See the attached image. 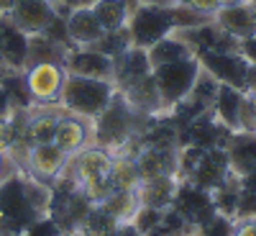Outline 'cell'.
<instances>
[{"mask_svg":"<svg viewBox=\"0 0 256 236\" xmlns=\"http://www.w3.org/2000/svg\"><path fill=\"white\" fill-rule=\"evenodd\" d=\"M67 164H70V154L62 152L54 141H46V144L28 146V154H26L20 172H26L28 177L44 182V185H54L56 177L67 169Z\"/></svg>","mask_w":256,"mask_h":236,"instance_id":"8","label":"cell"},{"mask_svg":"<svg viewBox=\"0 0 256 236\" xmlns=\"http://www.w3.org/2000/svg\"><path fill=\"white\" fill-rule=\"evenodd\" d=\"M162 213L164 210H156V208H146V205H141L138 208V213H136V218L131 221L141 233H148L152 228H156L159 223H162Z\"/></svg>","mask_w":256,"mask_h":236,"instance_id":"33","label":"cell"},{"mask_svg":"<svg viewBox=\"0 0 256 236\" xmlns=\"http://www.w3.org/2000/svg\"><path fill=\"white\" fill-rule=\"evenodd\" d=\"M148 62H152V67H159V64H169V62H180V59H187V57H195V52H192V47L187 44V41L172 31L169 36L159 39L154 47H148Z\"/></svg>","mask_w":256,"mask_h":236,"instance_id":"26","label":"cell"},{"mask_svg":"<svg viewBox=\"0 0 256 236\" xmlns=\"http://www.w3.org/2000/svg\"><path fill=\"white\" fill-rule=\"evenodd\" d=\"M90 11L95 13L98 24L102 26V31H120L128 26L134 6L128 0H95L90 6Z\"/></svg>","mask_w":256,"mask_h":236,"instance_id":"25","label":"cell"},{"mask_svg":"<svg viewBox=\"0 0 256 236\" xmlns=\"http://www.w3.org/2000/svg\"><path fill=\"white\" fill-rule=\"evenodd\" d=\"M3 88L8 93V100H10V108H31V95H28V88H26V77L24 72H6L0 77Z\"/></svg>","mask_w":256,"mask_h":236,"instance_id":"30","label":"cell"},{"mask_svg":"<svg viewBox=\"0 0 256 236\" xmlns=\"http://www.w3.org/2000/svg\"><path fill=\"white\" fill-rule=\"evenodd\" d=\"M198 59H200V67L210 77H216L220 85H230L236 90L248 93L251 64L238 49L236 52H205Z\"/></svg>","mask_w":256,"mask_h":236,"instance_id":"7","label":"cell"},{"mask_svg":"<svg viewBox=\"0 0 256 236\" xmlns=\"http://www.w3.org/2000/svg\"><path fill=\"white\" fill-rule=\"evenodd\" d=\"M6 11V6H3V0H0V13H3Z\"/></svg>","mask_w":256,"mask_h":236,"instance_id":"51","label":"cell"},{"mask_svg":"<svg viewBox=\"0 0 256 236\" xmlns=\"http://www.w3.org/2000/svg\"><path fill=\"white\" fill-rule=\"evenodd\" d=\"M0 236H10V233H0Z\"/></svg>","mask_w":256,"mask_h":236,"instance_id":"54","label":"cell"},{"mask_svg":"<svg viewBox=\"0 0 256 236\" xmlns=\"http://www.w3.org/2000/svg\"><path fill=\"white\" fill-rule=\"evenodd\" d=\"M233 236H256V216L238 218L236 226H233Z\"/></svg>","mask_w":256,"mask_h":236,"instance_id":"38","label":"cell"},{"mask_svg":"<svg viewBox=\"0 0 256 236\" xmlns=\"http://www.w3.org/2000/svg\"><path fill=\"white\" fill-rule=\"evenodd\" d=\"M241 187H246V190H254V192H256V169H251V172H246V175L241 177Z\"/></svg>","mask_w":256,"mask_h":236,"instance_id":"43","label":"cell"},{"mask_svg":"<svg viewBox=\"0 0 256 236\" xmlns=\"http://www.w3.org/2000/svg\"><path fill=\"white\" fill-rule=\"evenodd\" d=\"M248 6H251V11H254V18H256V0H248Z\"/></svg>","mask_w":256,"mask_h":236,"instance_id":"48","label":"cell"},{"mask_svg":"<svg viewBox=\"0 0 256 236\" xmlns=\"http://www.w3.org/2000/svg\"><path fill=\"white\" fill-rule=\"evenodd\" d=\"M172 208L180 213V216L190 223V226H200L202 221H208L212 213H216V208H212V195L208 190L192 185V182H180L177 187V195H174V203Z\"/></svg>","mask_w":256,"mask_h":236,"instance_id":"12","label":"cell"},{"mask_svg":"<svg viewBox=\"0 0 256 236\" xmlns=\"http://www.w3.org/2000/svg\"><path fill=\"white\" fill-rule=\"evenodd\" d=\"M0 41H3V64L10 72H24L28 62V34L18 29L10 16L0 13Z\"/></svg>","mask_w":256,"mask_h":236,"instance_id":"15","label":"cell"},{"mask_svg":"<svg viewBox=\"0 0 256 236\" xmlns=\"http://www.w3.org/2000/svg\"><path fill=\"white\" fill-rule=\"evenodd\" d=\"M230 175H233V169H230V162H228V152L223 146H212V149H205L202 152L200 162L190 172L187 182L212 192L216 187H220Z\"/></svg>","mask_w":256,"mask_h":236,"instance_id":"9","label":"cell"},{"mask_svg":"<svg viewBox=\"0 0 256 236\" xmlns=\"http://www.w3.org/2000/svg\"><path fill=\"white\" fill-rule=\"evenodd\" d=\"M244 98H246L244 90H236V88H230V85H220L218 95H216V103H212V108H210V116H216L218 123H223L226 128H230V131L236 134Z\"/></svg>","mask_w":256,"mask_h":236,"instance_id":"22","label":"cell"},{"mask_svg":"<svg viewBox=\"0 0 256 236\" xmlns=\"http://www.w3.org/2000/svg\"><path fill=\"white\" fill-rule=\"evenodd\" d=\"M116 95V82L113 80H92V77H80V75H67L62 90V111H70L82 118H98L105 105Z\"/></svg>","mask_w":256,"mask_h":236,"instance_id":"4","label":"cell"},{"mask_svg":"<svg viewBox=\"0 0 256 236\" xmlns=\"http://www.w3.org/2000/svg\"><path fill=\"white\" fill-rule=\"evenodd\" d=\"M110 164H113V154L102 146H88L77 152L74 157H70V175L77 182V190L88 198L92 205L102 203V198L110 192Z\"/></svg>","mask_w":256,"mask_h":236,"instance_id":"3","label":"cell"},{"mask_svg":"<svg viewBox=\"0 0 256 236\" xmlns=\"http://www.w3.org/2000/svg\"><path fill=\"white\" fill-rule=\"evenodd\" d=\"M6 72H8V70H6V67H0V77H3V75H6Z\"/></svg>","mask_w":256,"mask_h":236,"instance_id":"50","label":"cell"},{"mask_svg":"<svg viewBox=\"0 0 256 236\" xmlns=\"http://www.w3.org/2000/svg\"><path fill=\"white\" fill-rule=\"evenodd\" d=\"M233 226L236 221L223 216V213H212L208 221L198 226V236H233Z\"/></svg>","mask_w":256,"mask_h":236,"instance_id":"32","label":"cell"},{"mask_svg":"<svg viewBox=\"0 0 256 236\" xmlns=\"http://www.w3.org/2000/svg\"><path fill=\"white\" fill-rule=\"evenodd\" d=\"M16 169H18V164H16V162H13L8 154H3V152H0V182H3L8 175H13Z\"/></svg>","mask_w":256,"mask_h":236,"instance_id":"40","label":"cell"},{"mask_svg":"<svg viewBox=\"0 0 256 236\" xmlns=\"http://www.w3.org/2000/svg\"><path fill=\"white\" fill-rule=\"evenodd\" d=\"M236 3H248V0H218V6H236Z\"/></svg>","mask_w":256,"mask_h":236,"instance_id":"44","label":"cell"},{"mask_svg":"<svg viewBox=\"0 0 256 236\" xmlns=\"http://www.w3.org/2000/svg\"><path fill=\"white\" fill-rule=\"evenodd\" d=\"M0 67H6L3 64V41H0Z\"/></svg>","mask_w":256,"mask_h":236,"instance_id":"47","label":"cell"},{"mask_svg":"<svg viewBox=\"0 0 256 236\" xmlns=\"http://www.w3.org/2000/svg\"><path fill=\"white\" fill-rule=\"evenodd\" d=\"M26 88L34 105H59L67 70L59 62H36L24 70Z\"/></svg>","mask_w":256,"mask_h":236,"instance_id":"6","label":"cell"},{"mask_svg":"<svg viewBox=\"0 0 256 236\" xmlns=\"http://www.w3.org/2000/svg\"><path fill=\"white\" fill-rule=\"evenodd\" d=\"M52 185L16 169L0 182V233L24 236L38 218L49 216Z\"/></svg>","mask_w":256,"mask_h":236,"instance_id":"1","label":"cell"},{"mask_svg":"<svg viewBox=\"0 0 256 236\" xmlns=\"http://www.w3.org/2000/svg\"><path fill=\"white\" fill-rule=\"evenodd\" d=\"M136 167L141 180L148 177H162V175H174L180 172V152L177 146H152L144 144L136 154Z\"/></svg>","mask_w":256,"mask_h":236,"instance_id":"14","label":"cell"},{"mask_svg":"<svg viewBox=\"0 0 256 236\" xmlns=\"http://www.w3.org/2000/svg\"><path fill=\"white\" fill-rule=\"evenodd\" d=\"M64 18H67L70 47H95L100 41V36L105 34L90 8H74Z\"/></svg>","mask_w":256,"mask_h":236,"instance_id":"21","label":"cell"},{"mask_svg":"<svg viewBox=\"0 0 256 236\" xmlns=\"http://www.w3.org/2000/svg\"><path fill=\"white\" fill-rule=\"evenodd\" d=\"M116 223H131L136 218V213L141 208L138 192L136 190H110L102 198V203H98Z\"/></svg>","mask_w":256,"mask_h":236,"instance_id":"24","label":"cell"},{"mask_svg":"<svg viewBox=\"0 0 256 236\" xmlns=\"http://www.w3.org/2000/svg\"><path fill=\"white\" fill-rule=\"evenodd\" d=\"M62 116V105H31L28 108V121H26V144H46L54 141L56 121Z\"/></svg>","mask_w":256,"mask_h":236,"instance_id":"18","label":"cell"},{"mask_svg":"<svg viewBox=\"0 0 256 236\" xmlns=\"http://www.w3.org/2000/svg\"><path fill=\"white\" fill-rule=\"evenodd\" d=\"M108 182H110V190H136L138 182H141L136 157H131V154H113Z\"/></svg>","mask_w":256,"mask_h":236,"instance_id":"28","label":"cell"},{"mask_svg":"<svg viewBox=\"0 0 256 236\" xmlns=\"http://www.w3.org/2000/svg\"><path fill=\"white\" fill-rule=\"evenodd\" d=\"M6 13L10 16L13 24L18 29H24L28 36L31 34H44L49 29V24L56 18L52 0H13L6 8Z\"/></svg>","mask_w":256,"mask_h":236,"instance_id":"11","label":"cell"},{"mask_svg":"<svg viewBox=\"0 0 256 236\" xmlns=\"http://www.w3.org/2000/svg\"><path fill=\"white\" fill-rule=\"evenodd\" d=\"M64 236H80V233H77V231H72V233H64Z\"/></svg>","mask_w":256,"mask_h":236,"instance_id":"52","label":"cell"},{"mask_svg":"<svg viewBox=\"0 0 256 236\" xmlns=\"http://www.w3.org/2000/svg\"><path fill=\"white\" fill-rule=\"evenodd\" d=\"M184 236H198V233H184Z\"/></svg>","mask_w":256,"mask_h":236,"instance_id":"53","label":"cell"},{"mask_svg":"<svg viewBox=\"0 0 256 236\" xmlns=\"http://www.w3.org/2000/svg\"><path fill=\"white\" fill-rule=\"evenodd\" d=\"M54 3V11L59 13V16H67L70 11H74V8H90L95 0H52Z\"/></svg>","mask_w":256,"mask_h":236,"instance_id":"37","label":"cell"},{"mask_svg":"<svg viewBox=\"0 0 256 236\" xmlns=\"http://www.w3.org/2000/svg\"><path fill=\"white\" fill-rule=\"evenodd\" d=\"M24 236H64V231L52 216H44V218H38Z\"/></svg>","mask_w":256,"mask_h":236,"instance_id":"35","label":"cell"},{"mask_svg":"<svg viewBox=\"0 0 256 236\" xmlns=\"http://www.w3.org/2000/svg\"><path fill=\"white\" fill-rule=\"evenodd\" d=\"M238 52L248 59V64H254V67H256V36L241 39V41H238Z\"/></svg>","mask_w":256,"mask_h":236,"instance_id":"39","label":"cell"},{"mask_svg":"<svg viewBox=\"0 0 256 236\" xmlns=\"http://www.w3.org/2000/svg\"><path fill=\"white\" fill-rule=\"evenodd\" d=\"M116 228H118V223L108 216V213L100 205H92L88 210V216L82 218L77 233L80 236H116Z\"/></svg>","mask_w":256,"mask_h":236,"instance_id":"29","label":"cell"},{"mask_svg":"<svg viewBox=\"0 0 256 236\" xmlns=\"http://www.w3.org/2000/svg\"><path fill=\"white\" fill-rule=\"evenodd\" d=\"M251 216H256V192L241 187L238 205H236V221L238 218H251Z\"/></svg>","mask_w":256,"mask_h":236,"instance_id":"36","label":"cell"},{"mask_svg":"<svg viewBox=\"0 0 256 236\" xmlns=\"http://www.w3.org/2000/svg\"><path fill=\"white\" fill-rule=\"evenodd\" d=\"M70 47L62 44V41L46 36V34H31L28 36V64H36V62H59L64 64V57H67Z\"/></svg>","mask_w":256,"mask_h":236,"instance_id":"27","label":"cell"},{"mask_svg":"<svg viewBox=\"0 0 256 236\" xmlns=\"http://www.w3.org/2000/svg\"><path fill=\"white\" fill-rule=\"evenodd\" d=\"M226 152H228L230 169L238 177H244L246 172L256 169V134H241V131L230 134V139L226 144Z\"/></svg>","mask_w":256,"mask_h":236,"instance_id":"23","label":"cell"},{"mask_svg":"<svg viewBox=\"0 0 256 236\" xmlns=\"http://www.w3.org/2000/svg\"><path fill=\"white\" fill-rule=\"evenodd\" d=\"M177 187H180V177H174V175H162V177L141 180L138 187H136V192H138L141 205L156 208V210H166V208H172V203H174Z\"/></svg>","mask_w":256,"mask_h":236,"instance_id":"19","label":"cell"},{"mask_svg":"<svg viewBox=\"0 0 256 236\" xmlns=\"http://www.w3.org/2000/svg\"><path fill=\"white\" fill-rule=\"evenodd\" d=\"M238 131H241V134H256V108H254V103H251L248 95L244 98V105H241ZM238 131H236V134H238Z\"/></svg>","mask_w":256,"mask_h":236,"instance_id":"34","label":"cell"},{"mask_svg":"<svg viewBox=\"0 0 256 236\" xmlns=\"http://www.w3.org/2000/svg\"><path fill=\"white\" fill-rule=\"evenodd\" d=\"M90 141H92V121L74 116L70 111H62V116L56 121V131H54V144L62 152L74 157L77 152L88 149Z\"/></svg>","mask_w":256,"mask_h":236,"instance_id":"13","label":"cell"},{"mask_svg":"<svg viewBox=\"0 0 256 236\" xmlns=\"http://www.w3.org/2000/svg\"><path fill=\"white\" fill-rule=\"evenodd\" d=\"M128 3H131V6H134V8H136V6H138V0H128Z\"/></svg>","mask_w":256,"mask_h":236,"instance_id":"49","label":"cell"},{"mask_svg":"<svg viewBox=\"0 0 256 236\" xmlns=\"http://www.w3.org/2000/svg\"><path fill=\"white\" fill-rule=\"evenodd\" d=\"M123 93V98L131 103V108L138 111L141 116H148V118H156L162 113H166L164 103H162V95L156 90V82H154V75H146L126 88H118Z\"/></svg>","mask_w":256,"mask_h":236,"instance_id":"16","label":"cell"},{"mask_svg":"<svg viewBox=\"0 0 256 236\" xmlns=\"http://www.w3.org/2000/svg\"><path fill=\"white\" fill-rule=\"evenodd\" d=\"M138 3H154V6H166V0H138Z\"/></svg>","mask_w":256,"mask_h":236,"instance_id":"45","label":"cell"},{"mask_svg":"<svg viewBox=\"0 0 256 236\" xmlns=\"http://www.w3.org/2000/svg\"><path fill=\"white\" fill-rule=\"evenodd\" d=\"M212 21L233 39H248L256 36V18L248 3H236V6H220L212 13Z\"/></svg>","mask_w":256,"mask_h":236,"instance_id":"17","label":"cell"},{"mask_svg":"<svg viewBox=\"0 0 256 236\" xmlns=\"http://www.w3.org/2000/svg\"><path fill=\"white\" fill-rule=\"evenodd\" d=\"M146 75H152V62H148V52L138 47H128L120 57L113 59V82L116 88H126Z\"/></svg>","mask_w":256,"mask_h":236,"instance_id":"20","label":"cell"},{"mask_svg":"<svg viewBox=\"0 0 256 236\" xmlns=\"http://www.w3.org/2000/svg\"><path fill=\"white\" fill-rule=\"evenodd\" d=\"M116 236H144L134 223H118V228H116Z\"/></svg>","mask_w":256,"mask_h":236,"instance_id":"42","label":"cell"},{"mask_svg":"<svg viewBox=\"0 0 256 236\" xmlns=\"http://www.w3.org/2000/svg\"><path fill=\"white\" fill-rule=\"evenodd\" d=\"M152 121L154 118L134 111L131 103L116 88V95L105 105V111L92 118V141L95 146L108 149L110 154H131V144L152 126Z\"/></svg>","mask_w":256,"mask_h":236,"instance_id":"2","label":"cell"},{"mask_svg":"<svg viewBox=\"0 0 256 236\" xmlns=\"http://www.w3.org/2000/svg\"><path fill=\"white\" fill-rule=\"evenodd\" d=\"M246 95H248V98H251V103H254V108H256V90H248V93H246Z\"/></svg>","mask_w":256,"mask_h":236,"instance_id":"46","label":"cell"},{"mask_svg":"<svg viewBox=\"0 0 256 236\" xmlns=\"http://www.w3.org/2000/svg\"><path fill=\"white\" fill-rule=\"evenodd\" d=\"M200 72H202V67H200L198 57H187V59H180V62H169V64L152 67L156 90L162 95V103H164L166 113H172V108H177L182 100L190 98Z\"/></svg>","mask_w":256,"mask_h":236,"instance_id":"5","label":"cell"},{"mask_svg":"<svg viewBox=\"0 0 256 236\" xmlns=\"http://www.w3.org/2000/svg\"><path fill=\"white\" fill-rule=\"evenodd\" d=\"M10 111H13V108H10L8 93H6V88H3V82H0V118H6V116H8Z\"/></svg>","mask_w":256,"mask_h":236,"instance_id":"41","label":"cell"},{"mask_svg":"<svg viewBox=\"0 0 256 236\" xmlns=\"http://www.w3.org/2000/svg\"><path fill=\"white\" fill-rule=\"evenodd\" d=\"M128 47H134V44H131V34H128V29H120V31H105V34L100 36V41L95 44L98 52L108 54L110 59L120 57Z\"/></svg>","mask_w":256,"mask_h":236,"instance_id":"31","label":"cell"},{"mask_svg":"<svg viewBox=\"0 0 256 236\" xmlns=\"http://www.w3.org/2000/svg\"><path fill=\"white\" fill-rule=\"evenodd\" d=\"M67 75L92 77V80H113V59L98 52L95 47H70L64 57Z\"/></svg>","mask_w":256,"mask_h":236,"instance_id":"10","label":"cell"}]
</instances>
